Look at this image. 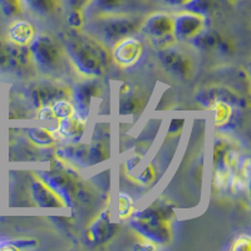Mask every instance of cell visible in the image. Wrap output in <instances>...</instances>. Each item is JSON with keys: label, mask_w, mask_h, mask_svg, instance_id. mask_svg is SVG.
Returning <instances> with one entry per match:
<instances>
[{"label": "cell", "mask_w": 251, "mask_h": 251, "mask_svg": "<svg viewBox=\"0 0 251 251\" xmlns=\"http://www.w3.org/2000/svg\"><path fill=\"white\" fill-rule=\"evenodd\" d=\"M154 180H156V171H154L153 166L152 165L147 166V167L142 171V174H141L140 176L136 177V181L143 186L151 185Z\"/></svg>", "instance_id": "d6a6232c"}, {"label": "cell", "mask_w": 251, "mask_h": 251, "mask_svg": "<svg viewBox=\"0 0 251 251\" xmlns=\"http://www.w3.org/2000/svg\"><path fill=\"white\" fill-rule=\"evenodd\" d=\"M230 146L231 145L224 138H216L214 145V166L224 165V156Z\"/></svg>", "instance_id": "f546056e"}, {"label": "cell", "mask_w": 251, "mask_h": 251, "mask_svg": "<svg viewBox=\"0 0 251 251\" xmlns=\"http://www.w3.org/2000/svg\"><path fill=\"white\" fill-rule=\"evenodd\" d=\"M140 30L158 49L174 46V17L166 13H153L141 24Z\"/></svg>", "instance_id": "8992f818"}, {"label": "cell", "mask_w": 251, "mask_h": 251, "mask_svg": "<svg viewBox=\"0 0 251 251\" xmlns=\"http://www.w3.org/2000/svg\"><path fill=\"white\" fill-rule=\"evenodd\" d=\"M37 118L42 121H55L50 106H42L37 108Z\"/></svg>", "instance_id": "8d00e7d4"}, {"label": "cell", "mask_w": 251, "mask_h": 251, "mask_svg": "<svg viewBox=\"0 0 251 251\" xmlns=\"http://www.w3.org/2000/svg\"><path fill=\"white\" fill-rule=\"evenodd\" d=\"M100 91L102 87L97 82V78H88L71 89V100H73L78 113L82 114L83 117H88L92 100L100 96Z\"/></svg>", "instance_id": "8fae6325"}, {"label": "cell", "mask_w": 251, "mask_h": 251, "mask_svg": "<svg viewBox=\"0 0 251 251\" xmlns=\"http://www.w3.org/2000/svg\"><path fill=\"white\" fill-rule=\"evenodd\" d=\"M123 4L125 0H91L87 9L92 15L98 17V15L116 14L122 8Z\"/></svg>", "instance_id": "ac0fdd59"}, {"label": "cell", "mask_w": 251, "mask_h": 251, "mask_svg": "<svg viewBox=\"0 0 251 251\" xmlns=\"http://www.w3.org/2000/svg\"><path fill=\"white\" fill-rule=\"evenodd\" d=\"M196 100L200 104L206 107L210 106L215 100H224L239 109H244L248 107V100L243 96H240L237 92L231 91V89L224 88V87H210V88L202 89V91L200 89L196 96Z\"/></svg>", "instance_id": "7c38bea8"}, {"label": "cell", "mask_w": 251, "mask_h": 251, "mask_svg": "<svg viewBox=\"0 0 251 251\" xmlns=\"http://www.w3.org/2000/svg\"><path fill=\"white\" fill-rule=\"evenodd\" d=\"M117 224L112 221V215L108 208L100 212L91 223L88 227V239L96 245H103L108 243L109 240L117 232Z\"/></svg>", "instance_id": "4fadbf2b"}, {"label": "cell", "mask_w": 251, "mask_h": 251, "mask_svg": "<svg viewBox=\"0 0 251 251\" xmlns=\"http://www.w3.org/2000/svg\"><path fill=\"white\" fill-rule=\"evenodd\" d=\"M232 251H250L251 250V237L248 234H241L234 240L230 246Z\"/></svg>", "instance_id": "1f68e13d"}, {"label": "cell", "mask_w": 251, "mask_h": 251, "mask_svg": "<svg viewBox=\"0 0 251 251\" xmlns=\"http://www.w3.org/2000/svg\"><path fill=\"white\" fill-rule=\"evenodd\" d=\"M50 107L55 121L69 117V116H72V114H75L77 112L75 103L72 102L71 98H64V100H57L53 104H50Z\"/></svg>", "instance_id": "d4e9b609"}, {"label": "cell", "mask_w": 251, "mask_h": 251, "mask_svg": "<svg viewBox=\"0 0 251 251\" xmlns=\"http://www.w3.org/2000/svg\"><path fill=\"white\" fill-rule=\"evenodd\" d=\"M214 111V120L216 128H230L235 122V107L224 100H215L210 104Z\"/></svg>", "instance_id": "e0dca14e"}, {"label": "cell", "mask_w": 251, "mask_h": 251, "mask_svg": "<svg viewBox=\"0 0 251 251\" xmlns=\"http://www.w3.org/2000/svg\"><path fill=\"white\" fill-rule=\"evenodd\" d=\"M0 12L8 18L17 17L22 13V0H0Z\"/></svg>", "instance_id": "83f0119b"}, {"label": "cell", "mask_w": 251, "mask_h": 251, "mask_svg": "<svg viewBox=\"0 0 251 251\" xmlns=\"http://www.w3.org/2000/svg\"><path fill=\"white\" fill-rule=\"evenodd\" d=\"M172 208L165 203L156 202L142 211H134L129 217V226L141 237L156 245H167L172 240Z\"/></svg>", "instance_id": "7a4b0ae2"}, {"label": "cell", "mask_w": 251, "mask_h": 251, "mask_svg": "<svg viewBox=\"0 0 251 251\" xmlns=\"http://www.w3.org/2000/svg\"><path fill=\"white\" fill-rule=\"evenodd\" d=\"M26 94L31 104L35 108H39L42 106H50L59 100L71 98V88L60 83L42 80L31 84L26 91Z\"/></svg>", "instance_id": "52a82bcc"}, {"label": "cell", "mask_w": 251, "mask_h": 251, "mask_svg": "<svg viewBox=\"0 0 251 251\" xmlns=\"http://www.w3.org/2000/svg\"><path fill=\"white\" fill-rule=\"evenodd\" d=\"M141 22L136 18L122 14L98 15L93 24L94 33L103 44H116L118 40L140 30Z\"/></svg>", "instance_id": "277c9868"}, {"label": "cell", "mask_w": 251, "mask_h": 251, "mask_svg": "<svg viewBox=\"0 0 251 251\" xmlns=\"http://www.w3.org/2000/svg\"><path fill=\"white\" fill-rule=\"evenodd\" d=\"M182 126H183V120H174L171 121V125H170V133L175 134V133H178V132L182 129Z\"/></svg>", "instance_id": "74e56055"}, {"label": "cell", "mask_w": 251, "mask_h": 251, "mask_svg": "<svg viewBox=\"0 0 251 251\" xmlns=\"http://www.w3.org/2000/svg\"><path fill=\"white\" fill-rule=\"evenodd\" d=\"M228 1H232V3H236V1H240V0H228Z\"/></svg>", "instance_id": "ab89813d"}, {"label": "cell", "mask_w": 251, "mask_h": 251, "mask_svg": "<svg viewBox=\"0 0 251 251\" xmlns=\"http://www.w3.org/2000/svg\"><path fill=\"white\" fill-rule=\"evenodd\" d=\"M183 8L188 12L196 13V14H200L206 18L214 10L215 0H191Z\"/></svg>", "instance_id": "4316f807"}, {"label": "cell", "mask_w": 251, "mask_h": 251, "mask_svg": "<svg viewBox=\"0 0 251 251\" xmlns=\"http://www.w3.org/2000/svg\"><path fill=\"white\" fill-rule=\"evenodd\" d=\"M86 125L87 118L75 112V114H72L69 117L58 120L57 127L53 132H54L55 137L72 141V142H78L86 132Z\"/></svg>", "instance_id": "9a60e30c"}, {"label": "cell", "mask_w": 251, "mask_h": 251, "mask_svg": "<svg viewBox=\"0 0 251 251\" xmlns=\"http://www.w3.org/2000/svg\"><path fill=\"white\" fill-rule=\"evenodd\" d=\"M143 53V46L141 40L136 37L123 38L112 46V59L122 68L134 66L140 60Z\"/></svg>", "instance_id": "30bf717a"}, {"label": "cell", "mask_w": 251, "mask_h": 251, "mask_svg": "<svg viewBox=\"0 0 251 251\" xmlns=\"http://www.w3.org/2000/svg\"><path fill=\"white\" fill-rule=\"evenodd\" d=\"M12 67V42H0V71H8Z\"/></svg>", "instance_id": "f1b7e54d"}, {"label": "cell", "mask_w": 251, "mask_h": 251, "mask_svg": "<svg viewBox=\"0 0 251 251\" xmlns=\"http://www.w3.org/2000/svg\"><path fill=\"white\" fill-rule=\"evenodd\" d=\"M156 249H157L156 244L141 236H140V240L137 241V244L133 246V250L136 251H151V250H156Z\"/></svg>", "instance_id": "d590c367"}, {"label": "cell", "mask_w": 251, "mask_h": 251, "mask_svg": "<svg viewBox=\"0 0 251 251\" xmlns=\"http://www.w3.org/2000/svg\"><path fill=\"white\" fill-rule=\"evenodd\" d=\"M9 42L18 46H28L35 37V26L28 20H17L9 26Z\"/></svg>", "instance_id": "2e32d148"}, {"label": "cell", "mask_w": 251, "mask_h": 251, "mask_svg": "<svg viewBox=\"0 0 251 251\" xmlns=\"http://www.w3.org/2000/svg\"><path fill=\"white\" fill-rule=\"evenodd\" d=\"M158 50V59L169 73L182 79L191 77L194 73V63L191 58L172 46Z\"/></svg>", "instance_id": "ba28073f"}, {"label": "cell", "mask_w": 251, "mask_h": 251, "mask_svg": "<svg viewBox=\"0 0 251 251\" xmlns=\"http://www.w3.org/2000/svg\"><path fill=\"white\" fill-rule=\"evenodd\" d=\"M109 158V152L107 146L103 142H94L87 149V161L89 165H98Z\"/></svg>", "instance_id": "cb8c5ba5"}, {"label": "cell", "mask_w": 251, "mask_h": 251, "mask_svg": "<svg viewBox=\"0 0 251 251\" xmlns=\"http://www.w3.org/2000/svg\"><path fill=\"white\" fill-rule=\"evenodd\" d=\"M28 48L34 64L42 71H55L62 64L64 49L62 44L49 35H35Z\"/></svg>", "instance_id": "5b68a950"}, {"label": "cell", "mask_w": 251, "mask_h": 251, "mask_svg": "<svg viewBox=\"0 0 251 251\" xmlns=\"http://www.w3.org/2000/svg\"><path fill=\"white\" fill-rule=\"evenodd\" d=\"M212 182L219 190H228L231 182V171L225 165L214 166V174H212Z\"/></svg>", "instance_id": "484cf974"}, {"label": "cell", "mask_w": 251, "mask_h": 251, "mask_svg": "<svg viewBox=\"0 0 251 251\" xmlns=\"http://www.w3.org/2000/svg\"><path fill=\"white\" fill-rule=\"evenodd\" d=\"M26 134H28L31 143H34L35 146L42 147V149L51 147L57 141L54 132L48 128H44V127H30L26 131Z\"/></svg>", "instance_id": "d6986e66"}, {"label": "cell", "mask_w": 251, "mask_h": 251, "mask_svg": "<svg viewBox=\"0 0 251 251\" xmlns=\"http://www.w3.org/2000/svg\"><path fill=\"white\" fill-rule=\"evenodd\" d=\"M122 100H120V107L118 111L122 116H129V114H134L140 112L142 109V100L138 96L131 93V91L127 92L126 94H121Z\"/></svg>", "instance_id": "44dd1931"}, {"label": "cell", "mask_w": 251, "mask_h": 251, "mask_svg": "<svg viewBox=\"0 0 251 251\" xmlns=\"http://www.w3.org/2000/svg\"><path fill=\"white\" fill-rule=\"evenodd\" d=\"M66 5L68 6L69 10H86L91 0H63Z\"/></svg>", "instance_id": "e575fe53"}, {"label": "cell", "mask_w": 251, "mask_h": 251, "mask_svg": "<svg viewBox=\"0 0 251 251\" xmlns=\"http://www.w3.org/2000/svg\"><path fill=\"white\" fill-rule=\"evenodd\" d=\"M206 26V18L185 10L174 17V35L178 42H191Z\"/></svg>", "instance_id": "9c48e42d"}, {"label": "cell", "mask_w": 251, "mask_h": 251, "mask_svg": "<svg viewBox=\"0 0 251 251\" xmlns=\"http://www.w3.org/2000/svg\"><path fill=\"white\" fill-rule=\"evenodd\" d=\"M30 194L39 207H67L62 197L38 175H34V178L30 182Z\"/></svg>", "instance_id": "5bb4252c"}, {"label": "cell", "mask_w": 251, "mask_h": 251, "mask_svg": "<svg viewBox=\"0 0 251 251\" xmlns=\"http://www.w3.org/2000/svg\"><path fill=\"white\" fill-rule=\"evenodd\" d=\"M31 12L42 17L53 15L59 10L63 0H24Z\"/></svg>", "instance_id": "ffe728a7"}, {"label": "cell", "mask_w": 251, "mask_h": 251, "mask_svg": "<svg viewBox=\"0 0 251 251\" xmlns=\"http://www.w3.org/2000/svg\"><path fill=\"white\" fill-rule=\"evenodd\" d=\"M216 48L219 49L221 53L224 54H232L234 53V43L228 38L223 37V35H219V40H217Z\"/></svg>", "instance_id": "836d02e7"}, {"label": "cell", "mask_w": 251, "mask_h": 251, "mask_svg": "<svg viewBox=\"0 0 251 251\" xmlns=\"http://www.w3.org/2000/svg\"><path fill=\"white\" fill-rule=\"evenodd\" d=\"M67 23L71 29H82L84 25V12L83 10H71L67 18Z\"/></svg>", "instance_id": "4dcf8cb0"}, {"label": "cell", "mask_w": 251, "mask_h": 251, "mask_svg": "<svg viewBox=\"0 0 251 251\" xmlns=\"http://www.w3.org/2000/svg\"><path fill=\"white\" fill-rule=\"evenodd\" d=\"M64 53L75 71L86 78H100L107 72L111 54L106 46L79 29H69L60 35Z\"/></svg>", "instance_id": "6da1fadb"}, {"label": "cell", "mask_w": 251, "mask_h": 251, "mask_svg": "<svg viewBox=\"0 0 251 251\" xmlns=\"http://www.w3.org/2000/svg\"><path fill=\"white\" fill-rule=\"evenodd\" d=\"M116 211H117V217L120 220H128L134 212L133 197L131 195L126 194V192L118 194Z\"/></svg>", "instance_id": "603a6c76"}, {"label": "cell", "mask_w": 251, "mask_h": 251, "mask_svg": "<svg viewBox=\"0 0 251 251\" xmlns=\"http://www.w3.org/2000/svg\"><path fill=\"white\" fill-rule=\"evenodd\" d=\"M219 35L220 34H217L215 31L207 30V29L205 28L203 30H201L190 43H192V46H194L195 48L200 49V50H210V49L216 48Z\"/></svg>", "instance_id": "7402d4cb"}, {"label": "cell", "mask_w": 251, "mask_h": 251, "mask_svg": "<svg viewBox=\"0 0 251 251\" xmlns=\"http://www.w3.org/2000/svg\"><path fill=\"white\" fill-rule=\"evenodd\" d=\"M37 175L62 197L67 207L79 200V175L66 160H57L51 163L50 169L39 171Z\"/></svg>", "instance_id": "3957f363"}, {"label": "cell", "mask_w": 251, "mask_h": 251, "mask_svg": "<svg viewBox=\"0 0 251 251\" xmlns=\"http://www.w3.org/2000/svg\"><path fill=\"white\" fill-rule=\"evenodd\" d=\"M162 1L171 6H185L191 0H162Z\"/></svg>", "instance_id": "f35d334b"}]
</instances>
